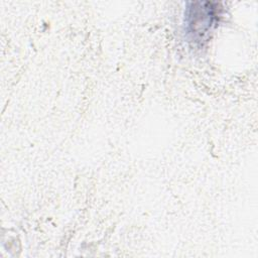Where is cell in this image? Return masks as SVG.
Wrapping results in <instances>:
<instances>
[{"mask_svg": "<svg viewBox=\"0 0 258 258\" xmlns=\"http://www.w3.org/2000/svg\"><path fill=\"white\" fill-rule=\"evenodd\" d=\"M222 12L223 7L217 2H189L184 13L185 30L189 40L195 44L207 41L212 30L218 25Z\"/></svg>", "mask_w": 258, "mask_h": 258, "instance_id": "1", "label": "cell"}]
</instances>
